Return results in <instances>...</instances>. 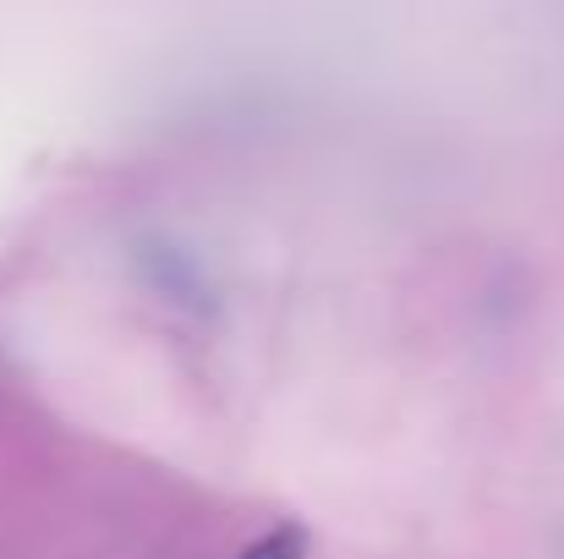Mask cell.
<instances>
[{
    "mask_svg": "<svg viewBox=\"0 0 564 559\" xmlns=\"http://www.w3.org/2000/svg\"><path fill=\"white\" fill-rule=\"evenodd\" d=\"M236 559H307V533L285 522V527H274V533L252 538V544H247Z\"/></svg>",
    "mask_w": 564,
    "mask_h": 559,
    "instance_id": "obj_1",
    "label": "cell"
}]
</instances>
